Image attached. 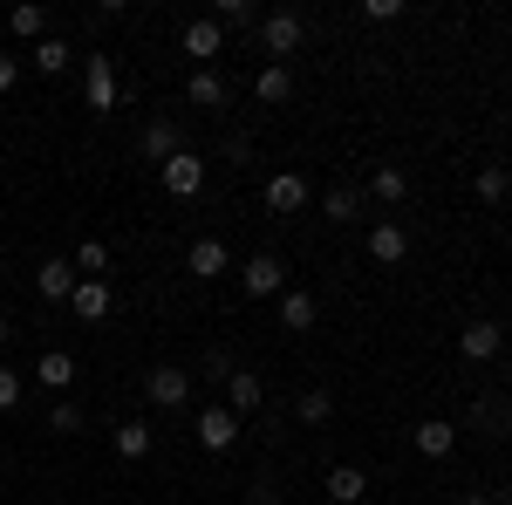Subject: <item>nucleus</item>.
<instances>
[{"label": "nucleus", "instance_id": "nucleus-1", "mask_svg": "<svg viewBox=\"0 0 512 505\" xmlns=\"http://www.w3.org/2000/svg\"><path fill=\"white\" fill-rule=\"evenodd\" d=\"M239 287H246L253 301H267V294H280V287H287V267H280L274 253H253V260L239 267Z\"/></svg>", "mask_w": 512, "mask_h": 505}, {"label": "nucleus", "instance_id": "nucleus-2", "mask_svg": "<svg viewBox=\"0 0 512 505\" xmlns=\"http://www.w3.org/2000/svg\"><path fill=\"white\" fill-rule=\"evenodd\" d=\"M82 96H89V110H117L123 82L110 69V55H89V76H82Z\"/></svg>", "mask_w": 512, "mask_h": 505}, {"label": "nucleus", "instance_id": "nucleus-3", "mask_svg": "<svg viewBox=\"0 0 512 505\" xmlns=\"http://www.w3.org/2000/svg\"><path fill=\"white\" fill-rule=\"evenodd\" d=\"M198 185H205V157H192V151L164 157V192L171 198H198Z\"/></svg>", "mask_w": 512, "mask_h": 505}, {"label": "nucleus", "instance_id": "nucleus-4", "mask_svg": "<svg viewBox=\"0 0 512 505\" xmlns=\"http://www.w3.org/2000/svg\"><path fill=\"white\" fill-rule=\"evenodd\" d=\"M198 444H205V451H233V437H239V417L233 410H219V403H212V410H198V430H192Z\"/></svg>", "mask_w": 512, "mask_h": 505}, {"label": "nucleus", "instance_id": "nucleus-5", "mask_svg": "<svg viewBox=\"0 0 512 505\" xmlns=\"http://www.w3.org/2000/svg\"><path fill=\"white\" fill-rule=\"evenodd\" d=\"M301 35H308V21H301V14H267V21H260L267 55H294V48H301Z\"/></svg>", "mask_w": 512, "mask_h": 505}, {"label": "nucleus", "instance_id": "nucleus-6", "mask_svg": "<svg viewBox=\"0 0 512 505\" xmlns=\"http://www.w3.org/2000/svg\"><path fill=\"white\" fill-rule=\"evenodd\" d=\"M403 253H410V233H403L396 219H376V226H369V260H376V267H396Z\"/></svg>", "mask_w": 512, "mask_h": 505}, {"label": "nucleus", "instance_id": "nucleus-7", "mask_svg": "<svg viewBox=\"0 0 512 505\" xmlns=\"http://www.w3.org/2000/svg\"><path fill=\"white\" fill-rule=\"evenodd\" d=\"M308 205V178L301 171H274L267 178V212H301Z\"/></svg>", "mask_w": 512, "mask_h": 505}, {"label": "nucleus", "instance_id": "nucleus-8", "mask_svg": "<svg viewBox=\"0 0 512 505\" xmlns=\"http://www.w3.org/2000/svg\"><path fill=\"white\" fill-rule=\"evenodd\" d=\"M76 280H82L76 260H48V267L35 273V294H41V301H69V294H76Z\"/></svg>", "mask_w": 512, "mask_h": 505}, {"label": "nucleus", "instance_id": "nucleus-9", "mask_svg": "<svg viewBox=\"0 0 512 505\" xmlns=\"http://www.w3.org/2000/svg\"><path fill=\"white\" fill-rule=\"evenodd\" d=\"M185 267L198 280H219V273L233 267V253H226V239H192V253H185Z\"/></svg>", "mask_w": 512, "mask_h": 505}, {"label": "nucleus", "instance_id": "nucleus-10", "mask_svg": "<svg viewBox=\"0 0 512 505\" xmlns=\"http://www.w3.org/2000/svg\"><path fill=\"white\" fill-rule=\"evenodd\" d=\"M260 403H267L260 376H253V369H233V376H226V410H233V417H246V410H260Z\"/></svg>", "mask_w": 512, "mask_h": 505}, {"label": "nucleus", "instance_id": "nucleus-11", "mask_svg": "<svg viewBox=\"0 0 512 505\" xmlns=\"http://www.w3.org/2000/svg\"><path fill=\"white\" fill-rule=\"evenodd\" d=\"M144 396H151L158 410H178V403L192 396V376H185V369H158V376L144 383Z\"/></svg>", "mask_w": 512, "mask_h": 505}, {"label": "nucleus", "instance_id": "nucleus-12", "mask_svg": "<svg viewBox=\"0 0 512 505\" xmlns=\"http://www.w3.org/2000/svg\"><path fill=\"white\" fill-rule=\"evenodd\" d=\"M69 308H76L82 321H103V314H110V280H76Z\"/></svg>", "mask_w": 512, "mask_h": 505}, {"label": "nucleus", "instance_id": "nucleus-13", "mask_svg": "<svg viewBox=\"0 0 512 505\" xmlns=\"http://www.w3.org/2000/svg\"><path fill=\"white\" fill-rule=\"evenodd\" d=\"M410 444H417L424 458H451V444H458V430L444 424V417H431V424H417V430H410Z\"/></svg>", "mask_w": 512, "mask_h": 505}, {"label": "nucleus", "instance_id": "nucleus-14", "mask_svg": "<svg viewBox=\"0 0 512 505\" xmlns=\"http://www.w3.org/2000/svg\"><path fill=\"white\" fill-rule=\"evenodd\" d=\"M253 96H260V103H267V110H274V103H287V96H294V76H287V69H280V62H267V69H260V76H253Z\"/></svg>", "mask_w": 512, "mask_h": 505}, {"label": "nucleus", "instance_id": "nucleus-15", "mask_svg": "<svg viewBox=\"0 0 512 505\" xmlns=\"http://www.w3.org/2000/svg\"><path fill=\"white\" fill-rule=\"evenodd\" d=\"M362 492H369L362 465H335V471H328V499H335V505H355Z\"/></svg>", "mask_w": 512, "mask_h": 505}, {"label": "nucleus", "instance_id": "nucleus-16", "mask_svg": "<svg viewBox=\"0 0 512 505\" xmlns=\"http://www.w3.org/2000/svg\"><path fill=\"white\" fill-rule=\"evenodd\" d=\"M35 383H48V389H69V383H76V355L48 349V355L35 362Z\"/></svg>", "mask_w": 512, "mask_h": 505}, {"label": "nucleus", "instance_id": "nucleus-17", "mask_svg": "<svg viewBox=\"0 0 512 505\" xmlns=\"http://www.w3.org/2000/svg\"><path fill=\"white\" fill-rule=\"evenodd\" d=\"M219 48H226V35H219V21H192V28H185V55H198V62H212Z\"/></svg>", "mask_w": 512, "mask_h": 505}, {"label": "nucleus", "instance_id": "nucleus-18", "mask_svg": "<svg viewBox=\"0 0 512 505\" xmlns=\"http://www.w3.org/2000/svg\"><path fill=\"white\" fill-rule=\"evenodd\" d=\"M458 349L472 355V362H492V355H499V328H492V321H472V328L458 335Z\"/></svg>", "mask_w": 512, "mask_h": 505}, {"label": "nucleus", "instance_id": "nucleus-19", "mask_svg": "<svg viewBox=\"0 0 512 505\" xmlns=\"http://www.w3.org/2000/svg\"><path fill=\"white\" fill-rule=\"evenodd\" d=\"M192 103L198 110H226V76H219V69H198L192 76Z\"/></svg>", "mask_w": 512, "mask_h": 505}, {"label": "nucleus", "instance_id": "nucleus-20", "mask_svg": "<svg viewBox=\"0 0 512 505\" xmlns=\"http://www.w3.org/2000/svg\"><path fill=\"white\" fill-rule=\"evenodd\" d=\"M35 69H41V76H62V69H69V41H62V35H41L35 41Z\"/></svg>", "mask_w": 512, "mask_h": 505}, {"label": "nucleus", "instance_id": "nucleus-21", "mask_svg": "<svg viewBox=\"0 0 512 505\" xmlns=\"http://www.w3.org/2000/svg\"><path fill=\"white\" fill-rule=\"evenodd\" d=\"M369 185H376V198H383V205H403V198H410V178H403L396 164H376V178H369Z\"/></svg>", "mask_w": 512, "mask_h": 505}, {"label": "nucleus", "instance_id": "nucleus-22", "mask_svg": "<svg viewBox=\"0 0 512 505\" xmlns=\"http://www.w3.org/2000/svg\"><path fill=\"white\" fill-rule=\"evenodd\" d=\"M144 151H151V157H178V151H185V144H178V123L158 117L151 130H144Z\"/></svg>", "mask_w": 512, "mask_h": 505}, {"label": "nucleus", "instance_id": "nucleus-23", "mask_svg": "<svg viewBox=\"0 0 512 505\" xmlns=\"http://www.w3.org/2000/svg\"><path fill=\"white\" fill-rule=\"evenodd\" d=\"M315 294H287V301H280V328H315Z\"/></svg>", "mask_w": 512, "mask_h": 505}, {"label": "nucleus", "instance_id": "nucleus-24", "mask_svg": "<svg viewBox=\"0 0 512 505\" xmlns=\"http://www.w3.org/2000/svg\"><path fill=\"white\" fill-rule=\"evenodd\" d=\"M294 410H301V424H328V417H335V396H328V389H301Z\"/></svg>", "mask_w": 512, "mask_h": 505}, {"label": "nucleus", "instance_id": "nucleus-25", "mask_svg": "<svg viewBox=\"0 0 512 505\" xmlns=\"http://www.w3.org/2000/svg\"><path fill=\"white\" fill-rule=\"evenodd\" d=\"M117 451H123V458H151V424H123L117 430Z\"/></svg>", "mask_w": 512, "mask_h": 505}, {"label": "nucleus", "instance_id": "nucleus-26", "mask_svg": "<svg viewBox=\"0 0 512 505\" xmlns=\"http://www.w3.org/2000/svg\"><path fill=\"white\" fill-rule=\"evenodd\" d=\"M103 267H110V246H96V239L76 246V273H82V280H103Z\"/></svg>", "mask_w": 512, "mask_h": 505}, {"label": "nucleus", "instance_id": "nucleus-27", "mask_svg": "<svg viewBox=\"0 0 512 505\" xmlns=\"http://www.w3.org/2000/svg\"><path fill=\"white\" fill-rule=\"evenodd\" d=\"M506 192H512V178L499 171V164H485V171H478V198H485V205H499Z\"/></svg>", "mask_w": 512, "mask_h": 505}, {"label": "nucleus", "instance_id": "nucleus-28", "mask_svg": "<svg viewBox=\"0 0 512 505\" xmlns=\"http://www.w3.org/2000/svg\"><path fill=\"white\" fill-rule=\"evenodd\" d=\"M7 21H14V35H28V41H41V28H48V14H41V7H14Z\"/></svg>", "mask_w": 512, "mask_h": 505}, {"label": "nucleus", "instance_id": "nucleus-29", "mask_svg": "<svg viewBox=\"0 0 512 505\" xmlns=\"http://www.w3.org/2000/svg\"><path fill=\"white\" fill-rule=\"evenodd\" d=\"M48 430H55V437H76V430H82V410H76V403H55V410H48Z\"/></svg>", "mask_w": 512, "mask_h": 505}, {"label": "nucleus", "instance_id": "nucleus-30", "mask_svg": "<svg viewBox=\"0 0 512 505\" xmlns=\"http://www.w3.org/2000/svg\"><path fill=\"white\" fill-rule=\"evenodd\" d=\"M328 219H355V192H349V185L328 192Z\"/></svg>", "mask_w": 512, "mask_h": 505}, {"label": "nucleus", "instance_id": "nucleus-31", "mask_svg": "<svg viewBox=\"0 0 512 505\" xmlns=\"http://www.w3.org/2000/svg\"><path fill=\"white\" fill-rule=\"evenodd\" d=\"M403 14V0H362V21H396Z\"/></svg>", "mask_w": 512, "mask_h": 505}, {"label": "nucleus", "instance_id": "nucleus-32", "mask_svg": "<svg viewBox=\"0 0 512 505\" xmlns=\"http://www.w3.org/2000/svg\"><path fill=\"white\" fill-rule=\"evenodd\" d=\"M205 376H212V383H226V376H233V355L212 349V355H205Z\"/></svg>", "mask_w": 512, "mask_h": 505}, {"label": "nucleus", "instance_id": "nucleus-33", "mask_svg": "<svg viewBox=\"0 0 512 505\" xmlns=\"http://www.w3.org/2000/svg\"><path fill=\"white\" fill-rule=\"evenodd\" d=\"M14 403H21V376H14V369H0V410H14Z\"/></svg>", "mask_w": 512, "mask_h": 505}, {"label": "nucleus", "instance_id": "nucleus-34", "mask_svg": "<svg viewBox=\"0 0 512 505\" xmlns=\"http://www.w3.org/2000/svg\"><path fill=\"white\" fill-rule=\"evenodd\" d=\"M14 82H21V62H14V55H0V96H7Z\"/></svg>", "mask_w": 512, "mask_h": 505}, {"label": "nucleus", "instance_id": "nucleus-35", "mask_svg": "<svg viewBox=\"0 0 512 505\" xmlns=\"http://www.w3.org/2000/svg\"><path fill=\"white\" fill-rule=\"evenodd\" d=\"M458 505H492V499H485V492H465V499H458Z\"/></svg>", "mask_w": 512, "mask_h": 505}, {"label": "nucleus", "instance_id": "nucleus-36", "mask_svg": "<svg viewBox=\"0 0 512 505\" xmlns=\"http://www.w3.org/2000/svg\"><path fill=\"white\" fill-rule=\"evenodd\" d=\"M506 430H512V403H506Z\"/></svg>", "mask_w": 512, "mask_h": 505}, {"label": "nucleus", "instance_id": "nucleus-37", "mask_svg": "<svg viewBox=\"0 0 512 505\" xmlns=\"http://www.w3.org/2000/svg\"><path fill=\"white\" fill-rule=\"evenodd\" d=\"M0 342H7V321H0Z\"/></svg>", "mask_w": 512, "mask_h": 505}]
</instances>
